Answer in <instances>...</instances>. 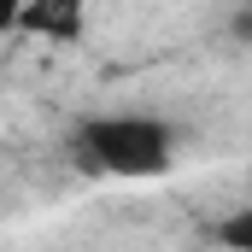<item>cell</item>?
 Wrapping results in <instances>:
<instances>
[{
    "label": "cell",
    "mask_w": 252,
    "mask_h": 252,
    "mask_svg": "<svg viewBox=\"0 0 252 252\" xmlns=\"http://www.w3.org/2000/svg\"><path fill=\"white\" fill-rule=\"evenodd\" d=\"M70 158L88 176H118V182H153L170 176L176 164V129L153 112H106L82 118L70 129Z\"/></svg>",
    "instance_id": "cell-1"
},
{
    "label": "cell",
    "mask_w": 252,
    "mask_h": 252,
    "mask_svg": "<svg viewBox=\"0 0 252 252\" xmlns=\"http://www.w3.org/2000/svg\"><path fill=\"white\" fill-rule=\"evenodd\" d=\"M82 24H88V0H24V18H18V30L59 47L82 41Z\"/></svg>",
    "instance_id": "cell-2"
},
{
    "label": "cell",
    "mask_w": 252,
    "mask_h": 252,
    "mask_svg": "<svg viewBox=\"0 0 252 252\" xmlns=\"http://www.w3.org/2000/svg\"><path fill=\"white\" fill-rule=\"evenodd\" d=\"M217 241L229 252H252V205H241V211H229L223 223H217Z\"/></svg>",
    "instance_id": "cell-3"
},
{
    "label": "cell",
    "mask_w": 252,
    "mask_h": 252,
    "mask_svg": "<svg viewBox=\"0 0 252 252\" xmlns=\"http://www.w3.org/2000/svg\"><path fill=\"white\" fill-rule=\"evenodd\" d=\"M18 18H24V0H0V35L18 30Z\"/></svg>",
    "instance_id": "cell-4"
}]
</instances>
